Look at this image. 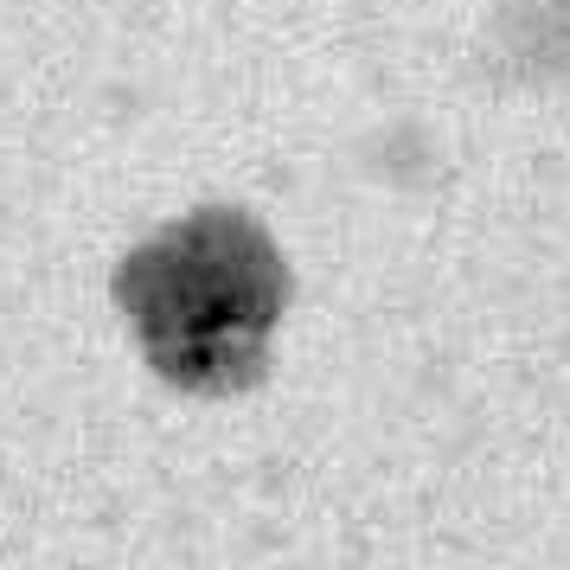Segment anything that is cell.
Returning a JSON list of instances; mask_svg holds the SVG:
<instances>
[{
    "instance_id": "obj_1",
    "label": "cell",
    "mask_w": 570,
    "mask_h": 570,
    "mask_svg": "<svg viewBox=\"0 0 570 570\" xmlns=\"http://www.w3.org/2000/svg\"><path fill=\"white\" fill-rule=\"evenodd\" d=\"M122 302L148 360L193 391L250 379L283 308L269 237L237 212H199L122 269Z\"/></svg>"
}]
</instances>
